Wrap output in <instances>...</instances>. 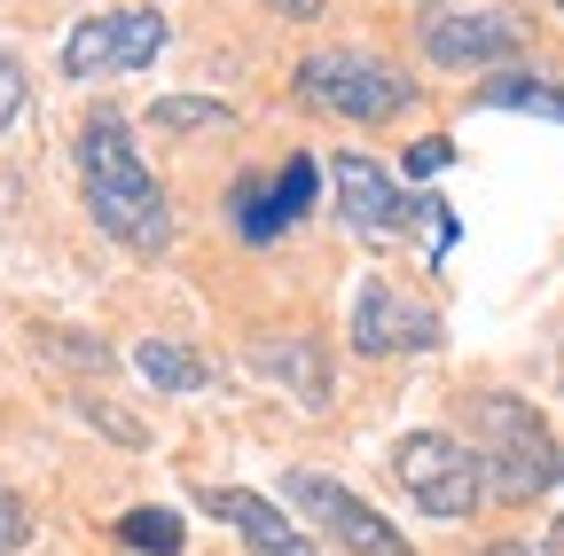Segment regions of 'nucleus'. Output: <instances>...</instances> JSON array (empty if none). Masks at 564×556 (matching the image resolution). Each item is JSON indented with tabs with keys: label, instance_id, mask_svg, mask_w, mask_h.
<instances>
[{
	"label": "nucleus",
	"instance_id": "3",
	"mask_svg": "<svg viewBox=\"0 0 564 556\" xmlns=\"http://www.w3.org/2000/svg\"><path fill=\"white\" fill-rule=\"evenodd\" d=\"M299 102L322 110V118H345V126H384L415 102V79L400 72V63L369 55V47H322L306 55L299 72H291Z\"/></svg>",
	"mask_w": 564,
	"mask_h": 556
},
{
	"label": "nucleus",
	"instance_id": "1",
	"mask_svg": "<svg viewBox=\"0 0 564 556\" xmlns=\"http://www.w3.org/2000/svg\"><path fill=\"white\" fill-rule=\"evenodd\" d=\"M79 188H87V212H95V228L110 243H126L141 259H158L173 243V196L158 188L150 165H141L118 110H95L79 126Z\"/></svg>",
	"mask_w": 564,
	"mask_h": 556
},
{
	"label": "nucleus",
	"instance_id": "17",
	"mask_svg": "<svg viewBox=\"0 0 564 556\" xmlns=\"http://www.w3.org/2000/svg\"><path fill=\"white\" fill-rule=\"evenodd\" d=\"M24 95H32V79H24V63L0 47V133H9L17 118H24Z\"/></svg>",
	"mask_w": 564,
	"mask_h": 556
},
{
	"label": "nucleus",
	"instance_id": "14",
	"mask_svg": "<svg viewBox=\"0 0 564 556\" xmlns=\"http://www.w3.org/2000/svg\"><path fill=\"white\" fill-rule=\"evenodd\" d=\"M259 369H267V377H282L306 407H322V400H329V369H322L314 345H259Z\"/></svg>",
	"mask_w": 564,
	"mask_h": 556
},
{
	"label": "nucleus",
	"instance_id": "22",
	"mask_svg": "<svg viewBox=\"0 0 564 556\" xmlns=\"http://www.w3.org/2000/svg\"><path fill=\"white\" fill-rule=\"evenodd\" d=\"M556 9H564V0H556Z\"/></svg>",
	"mask_w": 564,
	"mask_h": 556
},
{
	"label": "nucleus",
	"instance_id": "20",
	"mask_svg": "<svg viewBox=\"0 0 564 556\" xmlns=\"http://www.w3.org/2000/svg\"><path fill=\"white\" fill-rule=\"evenodd\" d=\"M478 556H541V548H525V541H486Z\"/></svg>",
	"mask_w": 564,
	"mask_h": 556
},
{
	"label": "nucleus",
	"instance_id": "12",
	"mask_svg": "<svg viewBox=\"0 0 564 556\" xmlns=\"http://www.w3.org/2000/svg\"><path fill=\"white\" fill-rule=\"evenodd\" d=\"M133 369L150 377L158 392H204L212 384V361L196 353V345H173V337H141L133 345Z\"/></svg>",
	"mask_w": 564,
	"mask_h": 556
},
{
	"label": "nucleus",
	"instance_id": "4",
	"mask_svg": "<svg viewBox=\"0 0 564 556\" xmlns=\"http://www.w3.org/2000/svg\"><path fill=\"white\" fill-rule=\"evenodd\" d=\"M392 478H400V494L423 510V517H470L478 510V494H486V470H478V455L455 439V432H408L400 447H392Z\"/></svg>",
	"mask_w": 564,
	"mask_h": 556
},
{
	"label": "nucleus",
	"instance_id": "8",
	"mask_svg": "<svg viewBox=\"0 0 564 556\" xmlns=\"http://www.w3.org/2000/svg\"><path fill=\"white\" fill-rule=\"evenodd\" d=\"M329 188H337V204H345V220L361 228V236H408V228H423V212H432V196H408L377 157H361V150H337L329 157Z\"/></svg>",
	"mask_w": 564,
	"mask_h": 556
},
{
	"label": "nucleus",
	"instance_id": "19",
	"mask_svg": "<svg viewBox=\"0 0 564 556\" xmlns=\"http://www.w3.org/2000/svg\"><path fill=\"white\" fill-rule=\"evenodd\" d=\"M259 9H267V17H291V24H314L329 0H259Z\"/></svg>",
	"mask_w": 564,
	"mask_h": 556
},
{
	"label": "nucleus",
	"instance_id": "11",
	"mask_svg": "<svg viewBox=\"0 0 564 556\" xmlns=\"http://www.w3.org/2000/svg\"><path fill=\"white\" fill-rule=\"evenodd\" d=\"M352 345H361V353H432L440 314L415 306L392 283H361V298H352Z\"/></svg>",
	"mask_w": 564,
	"mask_h": 556
},
{
	"label": "nucleus",
	"instance_id": "9",
	"mask_svg": "<svg viewBox=\"0 0 564 556\" xmlns=\"http://www.w3.org/2000/svg\"><path fill=\"white\" fill-rule=\"evenodd\" d=\"M314 157H282L274 173H243L236 188H228V220H236V236L243 243H274L282 228H299L306 212H314Z\"/></svg>",
	"mask_w": 564,
	"mask_h": 556
},
{
	"label": "nucleus",
	"instance_id": "16",
	"mask_svg": "<svg viewBox=\"0 0 564 556\" xmlns=\"http://www.w3.org/2000/svg\"><path fill=\"white\" fill-rule=\"evenodd\" d=\"M118 541H126V548H141V556H181V541H188V533H181V517H173V510H126V517H118Z\"/></svg>",
	"mask_w": 564,
	"mask_h": 556
},
{
	"label": "nucleus",
	"instance_id": "15",
	"mask_svg": "<svg viewBox=\"0 0 564 556\" xmlns=\"http://www.w3.org/2000/svg\"><path fill=\"white\" fill-rule=\"evenodd\" d=\"M150 126L158 133H220V126H236V110L212 102V95H158L150 102Z\"/></svg>",
	"mask_w": 564,
	"mask_h": 556
},
{
	"label": "nucleus",
	"instance_id": "5",
	"mask_svg": "<svg viewBox=\"0 0 564 556\" xmlns=\"http://www.w3.org/2000/svg\"><path fill=\"white\" fill-rule=\"evenodd\" d=\"M165 9L133 0V9H102V17H79L63 40V79H118V72H150L165 55Z\"/></svg>",
	"mask_w": 564,
	"mask_h": 556
},
{
	"label": "nucleus",
	"instance_id": "10",
	"mask_svg": "<svg viewBox=\"0 0 564 556\" xmlns=\"http://www.w3.org/2000/svg\"><path fill=\"white\" fill-rule=\"evenodd\" d=\"M212 517H220L251 556H322L314 548V533L291 517V510H282V502H267V494H251V486H204V494H196Z\"/></svg>",
	"mask_w": 564,
	"mask_h": 556
},
{
	"label": "nucleus",
	"instance_id": "21",
	"mask_svg": "<svg viewBox=\"0 0 564 556\" xmlns=\"http://www.w3.org/2000/svg\"><path fill=\"white\" fill-rule=\"evenodd\" d=\"M556 548H564V517H556Z\"/></svg>",
	"mask_w": 564,
	"mask_h": 556
},
{
	"label": "nucleus",
	"instance_id": "13",
	"mask_svg": "<svg viewBox=\"0 0 564 556\" xmlns=\"http://www.w3.org/2000/svg\"><path fill=\"white\" fill-rule=\"evenodd\" d=\"M478 110H525V118H556L564 126V79L549 72H502L478 87Z\"/></svg>",
	"mask_w": 564,
	"mask_h": 556
},
{
	"label": "nucleus",
	"instance_id": "7",
	"mask_svg": "<svg viewBox=\"0 0 564 556\" xmlns=\"http://www.w3.org/2000/svg\"><path fill=\"white\" fill-rule=\"evenodd\" d=\"M423 55L447 72H502L525 55V24L502 9H432L423 17Z\"/></svg>",
	"mask_w": 564,
	"mask_h": 556
},
{
	"label": "nucleus",
	"instance_id": "18",
	"mask_svg": "<svg viewBox=\"0 0 564 556\" xmlns=\"http://www.w3.org/2000/svg\"><path fill=\"white\" fill-rule=\"evenodd\" d=\"M24 541H32V510L9 494V486H0V556H17Z\"/></svg>",
	"mask_w": 564,
	"mask_h": 556
},
{
	"label": "nucleus",
	"instance_id": "6",
	"mask_svg": "<svg viewBox=\"0 0 564 556\" xmlns=\"http://www.w3.org/2000/svg\"><path fill=\"white\" fill-rule=\"evenodd\" d=\"M282 510H291L299 525H314L322 541L352 548V556H415L392 517H377L352 486H337V478H322V470H291V478H282Z\"/></svg>",
	"mask_w": 564,
	"mask_h": 556
},
{
	"label": "nucleus",
	"instance_id": "2",
	"mask_svg": "<svg viewBox=\"0 0 564 556\" xmlns=\"http://www.w3.org/2000/svg\"><path fill=\"white\" fill-rule=\"evenodd\" d=\"M470 432H478V470L494 502H541L564 478V439L549 432V415L518 392H470Z\"/></svg>",
	"mask_w": 564,
	"mask_h": 556
}]
</instances>
